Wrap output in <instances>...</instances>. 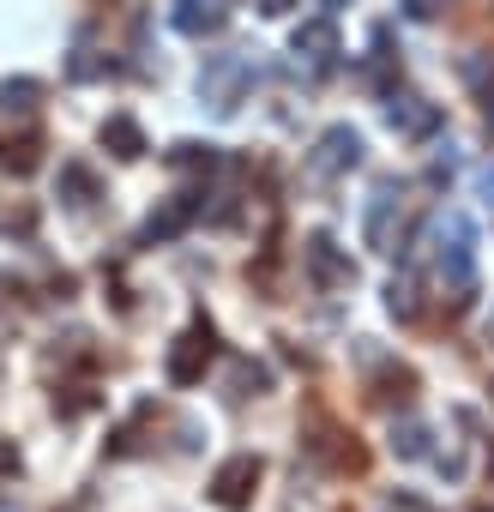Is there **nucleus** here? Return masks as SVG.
Returning <instances> with one entry per match:
<instances>
[{
    "instance_id": "1",
    "label": "nucleus",
    "mask_w": 494,
    "mask_h": 512,
    "mask_svg": "<svg viewBox=\"0 0 494 512\" xmlns=\"http://www.w3.org/2000/svg\"><path fill=\"white\" fill-rule=\"evenodd\" d=\"M434 266H440V284L452 296H470L476 290V229L464 211H446L434 223Z\"/></svg>"
},
{
    "instance_id": "2",
    "label": "nucleus",
    "mask_w": 494,
    "mask_h": 512,
    "mask_svg": "<svg viewBox=\"0 0 494 512\" xmlns=\"http://www.w3.org/2000/svg\"><path fill=\"white\" fill-rule=\"evenodd\" d=\"M247 85H254V61H247V55H223V61H211V67L199 73V97H205L217 115H235L241 97H247Z\"/></svg>"
},
{
    "instance_id": "3",
    "label": "nucleus",
    "mask_w": 494,
    "mask_h": 512,
    "mask_svg": "<svg viewBox=\"0 0 494 512\" xmlns=\"http://www.w3.org/2000/svg\"><path fill=\"white\" fill-rule=\"evenodd\" d=\"M398 235H404V193H398V181H380L368 199V247L398 253Z\"/></svg>"
},
{
    "instance_id": "4",
    "label": "nucleus",
    "mask_w": 494,
    "mask_h": 512,
    "mask_svg": "<svg viewBox=\"0 0 494 512\" xmlns=\"http://www.w3.org/2000/svg\"><path fill=\"white\" fill-rule=\"evenodd\" d=\"M211 344H217L211 320H193V326L175 338V350H169V380H175V386H193V380L205 374V362H211Z\"/></svg>"
},
{
    "instance_id": "5",
    "label": "nucleus",
    "mask_w": 494,
    "mask_h": 512,
    "mask_svg": "<svg viewBox=\"0 0 494 512\" xmlns=\"http://www.w3.org/2000/svg\"><path fill=\"white\" fill-rule=\"evenodd\" d=\"M254 482H260V458H254V452H235V458L211 476V500H217L223 512H241L247 500H254Z\"/></svg>"
},
{
    "instance_id": "6",
    "label": "nucleus",
    "mask_w": 494,
    "mask_h": 512,
    "mask_svg": "<svg viewBox=\"0 0 494 512\" xmlns=\"http://www.w3.org/2000/svg\"><path fill=\"white\" fill-rule=\"evenodd\" d=\"M362 163V133L350 127H326L320 145H314V175H350Z\"/></svg>"
},
{
    "instance_id": "7",
    "label": "nucleus",
    "mask_w": 494,
    "mask_h": 512,
    "mask_svg": "<svg viewBox=\"0 0 494 512\" xmlns=\"http://www.w3.org/2000/svg\"><path fill=\"white\" fill-rule=\"evenodd\" d=\"M223 0H181L175 7V31H187V37H211V31H223Z\"/></svg>"
},
{
    "instance_id": "8",
    "label": "nucleus",
    "mask_w": 494,
    "mask_h": 512,
    "mask_svg": "<svg viewBox=\"0 0 494 512\" xmlns=\"http://www.w3.org/2000/svg\"><path fill=\"white\" fill-rule=\"evenodd\" d=\"M308 266H314V278L320 284H350L356 272H350V260H338V247H332V235H308Z\"/></svg>"
},
{
    "instance_id": "9",
    "label": "nucleus",
    "mask_w": 494,
    "mask_h": 512,
    "mask_svg": "<svg viewBox=\"0 0 494 512\" xmlns=\"http://www.w3.org/2000/svg\"><path fill=\"white\" fill-rule=\"evenodd\" d=\"M296 55H308L314 67H332V55H338V31H332L326 19H308V25L296 31Z\"/></svg>"
},
{
    "instance_id": "10",
    "label": "nucleus",
    "mask_w": 494,
    "mask_h": 512,
    "mask_svg": "<svg viewBox=\"0 0 494 512\" xmlns=\"http://www.w3.org/2000/svg\"><path fill=\"white\" fill-rule=\"evenodd\" d=\"M386 121H392L398 133H428V127L440 121V109H434V103H422V97H392Z\"/></svg>"
},
{
    "instance_id": "11",
    "label": "nucleus",
    "mask_w": 494,
    "mask_h": 512,
    "mask_svg": "<svg viewBox=\"0 0 494 512\" xmlns=\"http://www.w3.org/2000/svg\"><path fill=\"white\" fill-rule=\"evenodd\" d=\"M103 145H115V157H127V163H133V157H145V133H139L127 115H115V121L103 127Z\"/></svg>"
},
{
    "instance_id": "12",
    "label": "nucleus",
    "mask_w": 494,
    "mask_h": 512,
    "mask_svg": "<svg viewBox=\"0 0 494 512\" xmlns=\"http://www.w3.org/2000/svg\"><path fill=\"white\" fill-rule=\"evenodd\" d=\"M386 308H392L398 320H416V314H422V302H416V284H410V278H392V290H386Z\"/></svg>"
},
{
    "instance_id": "13",
    "label": "nucleus",
    "mask_w": 494,
    "mask_h": 512,
    "mask_svg": "<svg viewBox=\"0 0 494 512\" xmlns=\"http://www.w3.org/2000/svg\"><path fill=\"white\" fill-rule=\"evenodd\" d=\"M392 446H398V452H404V458H422V452H428V428H422V422H404V428H398V440H392Z\"/></svg>"
},
{
    "instance_id": "14",
    "label": "nucleus",
    "mask_w": 494,
    "mask_h": 512,
    "mask_svg": "<svg viewBox=\"0 0 494 512\" xmlns=\"http://www.w3.org/2000/svg\"><path fill=\"white\" fill-rule=\"evenodd\" d=\"M410 13H416V19H434L440 7H434V0H410Z\"/></svg>"
},
{
    "instance_id": "15",
    "label": "nucleus",
    "mask_w": 494,
    "mask_h": 512,
    "mask_svg": "<svg viewBox=\"0 0 494 512\" xmlns=\"http://www.w3.org/2000/svg\"><path fill=\"white\" fill-rule=\"evenodd\" d=\"M482 193H488V205H494V169H488V175H482Z\"/></svg>"
},
{
    "instance_id": "16",
    "label": "nucleus",
    "mask_w": 494,
    "mask_h": 512,
    "mask_svg": "<svg viewBox=\"0 0 494 512\" xmlns=\"http://www.w3.org/2000/svg\"><path fill=\"white\" fill-rule=\"evenodd\" d=\"M326 7H350V0H326Z\"/></svg>"
}]
</instances>
